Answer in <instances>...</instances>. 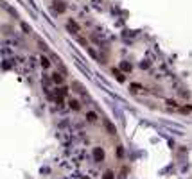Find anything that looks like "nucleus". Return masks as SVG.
Wrapping results in <instances>:
<instances>
[{
	"label": "nucleus",
	"mask_w": 192,
	"mask_h": 179,
	"mask_svg": "<svg viewBox=\"0 0 192 179\" xmlns=\"http://www.w3.org/2000/svg\"><path fill=\"white\" fill-rule=\"evenodd\" d=\"M104 127H106V131H108L110 134H117V129H115V125L111 124L110 120H104Z\"/></svg>",
	"instance_id": "39448f33"
},
{
	"label": "nucleus",
	"mask_w": 192,
	"mask_h": 179,
	"mask_svg": "<svg viewBox=\"0 0 192 179\" xmlns=\"http://www.w3.org/2000/svg\"><path fill=\"white\" fill-rule=\"evenodd\" d=\"M102 179H115V174H113L111 170H106L104 176H102Z\"/></svg>",
	"instance_id": "9d476101"
},
{
	"label": "nucleus",
	"mask_w": 192,
	"mask_h": 179,
	"mask_svg": "<svg viewBox=\"0 0 192 179\" xmlns=\"http://www.w3.org/2000/svg\"><path fill=\"white\" fill-rule=\"evenodd\" d=\"M104 149L102 147H94V161L95 163H102L104 161Z\"/></svg>",
	"instance_id": "f03ea898"
},
{
	"label": "nucleus",
	"mask_w": 192,
	"mask_h": 179,
	"mask_svg": "<svg viewBox=\"0 0 192 179\" xmlns=\"http://www.w3.org/2000/svg\"><path fill=\"white\" fill-rule=\"evenodd\" d=\"M22 29L25 31V34H31V27H29L27 23H22Z\"/></svg>",
	"instance_id": "ddd939ff"
},
{
	"label": "nucleus",
	"mask_w": 192,
	"mask_h": 179,
	"mask_svg": "<svg viewBox=\"0 0 192 179\" xmlns=\"http://www.w3.org/2000/svg\"><path fill=\"white\" fill-rule=\"evenodd\" d=\"M113 74L117 75V81H118V83H124V81H126L124 74H120V72H118V70H113Z\"/></svg>",
	"instance_id": "1a4fd4ad"
},
{
	"label": "nucleus",
	"mask_w": 192,
	"mask_h": 179,
	"mask_svg": "<svg viewBox=\"0 0 192 179\" xmlns=\"http://www.w3.org/2000/svg\"><path fill=\"white\" fill-rule=\"evenodd\" d=\"M86 120H88V122H97V113H94V111H88V113H86Z\"/></svg>",
	"instance_id": "0eeeda50"
},
{
	"label": "nucleus",
	"mask_w": 192,
	"mask_h": 179,
	"mask_svg": "<svg viewBox=\"0 0 192 179\" xmlns=\"http://www.w3.org/2000/svg\"><path fill=\"white\" fill-rule=\"evenodd\" d=\"M67 29L72 32V34H77V32H79V25L74 22V20H68V22H67Z\"/></svg>",
	"instance_id": "20e7f679"
},
{
	"label": "nucleus",
	"mask_w": 192,
	"mask_h": 179,
	"mask_svg": "<svg viewBox=\"0 0 192 179\" xmlns=\"http://www.w3.org/2000/svg\"><path fill=\"white\" fill-rule=\"evenodd\" d=\"M81 179H90V177H88V176H84V177H81Z\"/></svg>",
	"instance_id": "dca6fc26"
},
{
	"label": "nucleus",
	"mask_w": 192,
	"mask_h": 179,
	"mask_svg": "<svg viewBox=\"0 0 192 179\" xmlns=\"http://www.w3.org/2000/svg\"><path fill=\"white\" fill-rule=\"evenodd\" d=\"M50 81L54 83L56 86H61V84L65 83V75H63V74H59V72H54V74L50 75Z\"/></svg>",
	"instance_id": "7ed1b4c3"
},
{
	"label": "nucleus",
	"mask_w": 192,
	"mask_h": 179,
	"mask_svg": "<svg viewBox=\"0 0 192 179\" xmlns=\"http://www.w3.org/2000/svg\"><path fill=\"white\" fill-rule=\"evenodd\" d=\"M72 88H74V91H83V86L79 83H74V84H72Z\"/></svg>",
	"instance_id": "f8f14e48"
},
{
	"label": "nucleus",
	"mask_w": 192,
	"mask_h": 179,
	"mask_svg": "<svg viewBox=\"0 0 192 179\" xmlns=\"http://www.w3.org/2000/svg\"><path fill=\"white\" fill-rule=\"evenodd\" d=\"M50 7L54 9L58 15H63L65 11H67V4L63 2V0H52V4H50Z\"/></svg>",
	"instance_id": "f257e3e1"
},
{
	"label": "nucleus",
	"mask_w": 192,
	"mask_h": 179,
	"mask_svg": "<svg viewBox=\"0 0 192 179\" xmlns=\"http://www.w3.org/2000/svg\"><path fill=\"white\" fill-rule=\"evenodd\" d=\"M117 156H118V158H122V156H124V149H122V147H118V149H117Z\"/></svg>",
	"instance_id": "4468645a"
},
{
	"label": "nucleus",
	"mask_w": 192,
	"mask_h": 179,
	"mask_svg": "<svg viewBox=\"0 0 192 179\" xmlns=\"http://www.w3.org/2000/svg\"><path fill=\"white\" fill-rule=\"evenodd\" d=\"M131 90H133V91H138V90H140V86H138V84H131Z\"/></svg>",
	"instance_id": "2eb2a0df"
},
{
	"label": "nucleus",
	"mask_w": 192,
	"mask_h": 179,
	"mask_svg": "<svg viewBox=\"0 0 192 179\" xmlns=\"http://www.w3.org/2000/svg\"><path fill=\"white\" fill-rule=\"evenodd\" d=\"M68 104H70V109H74V111H79V109H81V102H79L77 98H72Z\"/></svg>",
	"instance_id": "423d86ee"
},
{
	"label": "nucleus",
	"mask_w": 192,
	"mask_h": 179,
	"mask_svg": "<svg viewBox=\"0 0 192 179\" xmlns=\"http://www.w3.org/2000/svg\"><path fill=\"white\" fill-rule=\"evenodd\" d=\"M120 70H124V72H131V65L129 63H120Z\"/></svg>",
	"instance_id": "9b49d317"
},
{
	"label": "nucleus",
	"mask_w": 192,
	"mask_h": 179,
	"mask_svg": "<svg viewBox=\"0 0 192 179\" xmlns=\"http://www.w3.org/2000/svg\"><path fill=\"white\" fill-rule=\"evenodd\" d=\"M39 61H41V66H43L45 70H47V68H50V61H49V59L45 57V56H41V57H39Z\"/></svg>",
	"instance_id": "6e6552de"
}]
</instances>
